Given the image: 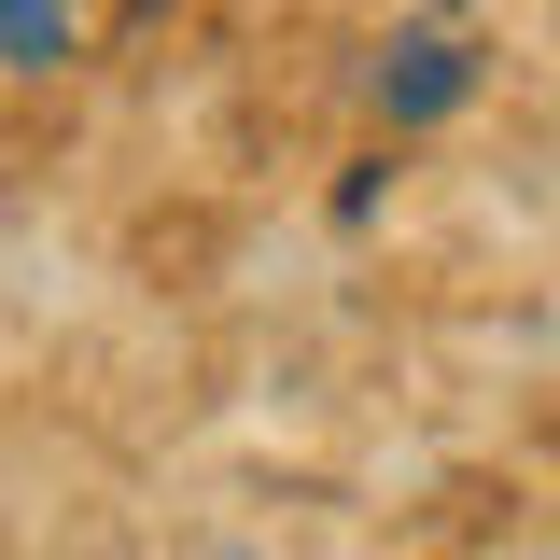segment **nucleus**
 Wrapping results in <instances>:
<instances>
[{
    "label": "nucleus",
    "mask_w": 560,
    "mask_h": 560,
    "mask_svg": "<svg viewBox=\"0 0 560 560\" xmlns=\"http://www.w3.org/2000/svg\"><path fill=\"white\" fill-rule=\"evenodd\" d=\"M448 98H463V28H420L407 70H393V113L420 127V113H448Z\"/></svg>",
    "instance_id": "nucleus-1"
},
{
    "label": "nucleus",
    "mask_w": 560,
    "mask_h": 560,
    "mask_svg": "<svg viewBox=\"0 0 560 560\" xmlns=\"http://www.w3.org/2000/svg\"><path fill=\"white\" fill-rule=\"evenodd\" d=\"M0 43H14V57H57L70 14H57V0H0Z\"/></svg>",
    "instance_id": "nucleus-2"
}]
</instances>
